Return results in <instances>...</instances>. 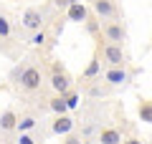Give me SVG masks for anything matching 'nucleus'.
<instances>
[{"label": "nucleus", "instance_id": "obj_2", "mask_svg": "<svg viewBox=\"0 0 152 144\" xmlns=\"http://www.w3.org/2000/svg\"><path fill=\"white\" fill-rule=\"evenodd\" d=\"M81 91H84V96H86V99L99 101V99H107V96L112 94L114 86L109 84L107 79L96 76V79H84V81H81Z\"/></svg>", "mask_w": 152, "mask_h": 144}, {"label": "nucleus", "instance_id": "obj_17", "mask_svg": "<svg viewBox=\"0 0 152 144\" xmlns=\"http://www.w3.org/2000/svg\"><path fill=\"white\" fill-rule=\"evenodd\" d=\"M48 109L53 114H66V111H69V101H66V96H61V94L51 96V99H48Z\"/></svg>", "mask_w": 152, "mask_h": 144}, {"label": "nucleus", "instance_id": "obj_14", "mask_svg": "<svg viewBox=\"0 0 152 144\" xmlns=\"http://www.w3.org/2000/svg\"><path fill=\"white\" fill-rule=\"evenodd\" d=\"M84 28L91 38H102V28H104V20L96 15V13H89V18L84 20Z\"/></svg>", "mask_w": 152, "mask_h": 144}, {"label": "nucleus", "instance_id": "obj_25", "mask_svg": "<svg viewBox=\"0 0 152 144\" xmlns=\"http://www.w3.org/2000/svg\"><path fill=\"white\" fill-rule=\"evenodd\" d=\"M74 3H84V0H71V5H74Z\"/></svg>", "mask_w": 152, "mask_h": 144}, {"label": "nucleus", "instance_id": "obj_24", "mask_svg": "<svg viewBox=\"0 0 152 144\" xmlns=\"http://www.w3.org/2000/svg\"><path fill=\"white\" fill-rule=\"evenodd\" d=\"M84 144H94V142H91V139H84Z\"/></svg>", "mask_w": 152, "mask_h": 144}, {"label": "nucleus", "instance_id": "obj_15", "mask_svg": "<svg viewBox=\"0 0 152 144\" xmlns=\"http://www.w3.org/2000/svg\"><path fill=\"white\" fill-rule=\"evenodd\" d=\"M96 76H102V56L94 53L91 61H89V66L84 68V73H81V81L84 79H96Z\"/></svg>", "mask_w": 152, "mask_h": 144}, {"label": "nucleus", "instance_id": "obj_7", "mask_svg": "<svg viewBox=\"0 0 152 144\" xmlns=\"http://www.w3.org/2000/svg\"><path fill=\"white\" fill-rule=\"evenodd\" d=\"M91 10L102 20H119V8L114 5V0H91Z\"/></svg>", "mask_w": 152, "mask_h": 144}, {"label": "nucleus", "instance_id": "obj_1", "mask_svg": "<svg viewBox=\"0 0 152 144\" xmlns=\"http://www.w3.org/2000/svg\"><path fill=\"white\" fill-rule=\"evenodd\" d=\"M96 53L102 56V63L107 66V68L127 66V53H124V48H122V43H112V41H107V38H104V41L99 38Z\"/></svg>", "mask_w": 152, "mask_h": 144}, {"label": "nucleus", "instance_id": "obj_23", "mask_svg": "<svg viewBox=\"0 0 152 144\" xmlns=\"http://www.w3.org/2000/svg\"><path fill=\"white\" fill-rule=\"evenodd\" d=\"M51 3H53V8H58V10H61V8H69V5H71V0H51Z\"/></svg>", "mask_w": 152, "mask_h": 144}, {"label": "nucleus", "instance_id": "obj_4", "mask_svg": "<svg viewBox=\"0 0 152 144\" xmlns=\"http://www.w3.org/2000/svg\"><path fill=\"white\" fill-rule=\"evenodd\" d=\"M43 71L38 68L36 63L33 66H26L23 68V76H20V89L26 91V94H38V91L43 89Z\"/></svg>", "mask_w": 152, "mask_h": 144}, {"label": "nucleus", "instance_id": "obj_10", "mask_svg": "<svg viewBox=\"0 0 152 144\" xmlns=\"http://www.w3.org/2000/svg\"><path fill=\"white\" fill-rule=\"evenodd\" d=\"M96 144H124V137L117 127H102L96 134Z\"/></svg>", "mask_w": 152, "mask_h": 144}, {"label": "nucleus", "instance_id": "obj_3", "mask_svg": "<svg viewBox=\"0 0 152 144\" xmlns=\"http://www.w3.org/2000/svg\"><path fill=\"white\" fill-rule=\"evenodd\" d=\"M48 86H51V91H53V94H61V96H66L71 89H74V84H71V76L66 73V68H64L61 63H53V66H51Z\"/></svg>", "mask_w": 152, "mask_h": 144}, {"label": "nucleus", "instance_id": "obj_8", "mask_svg": "<svg viewBox=\"0 0 152 144\" xmlns=\"http://www.w3.org/2000/svg\"><path fill=\"white\" fill-rule=\"evenodd\" d=\"M76 129V119H71L69 114H56V119L51 121V134L56 137H66Z\"/></svg>", "mask_w": 152, "mask_h": 144}, {"label": "nucleus", "instance_id": "obj_9", "mask_svg": "<svg viewBox=\"0 0 152 144\" xmlns=\"http://www.w3.org/2000/svg\"><path fill=\"white\" fill-rule=\"evenodd\" d=\"M104 79L117 89V86H127V84H129V81H132V73L124 68V66H114V68H107V71H104Z\"/></svg>", "mask_w": 152, "mask_h": 144}, {"label": "nucleus", "instance_id": "obj_6", "mask_svg": "<svg viewBox=\"0 0 152 144\" xmlns=\"http://www.w3.org/2000/svg\"><path fill=\"white\" fill-rule=\"evenodd\" d=\"M102 36L112 43H122L124 46L127 41V28L122 20H104V28H102Z\"/></svg>", "mask_w": 152, "mask_h": 144}, {"label": "nucleus", "instance_id": "obj_12", "mask_svg": "<svg viewBox=\"0 0 152 144\" xmlns=\"http://www.w3.org/2000/svg\"><path fill=\"white\" fill-rule=\"evenodd\" d=\"M89 18V8L84 5V3H74V5L66 8V20L71 23H84Z\"/></svg>", "mask_w": 152, "mask_h": 144}, {"label": "nucleus", "instance_id": "obj_19", "mask_svg": "<svg viewBox=\"0 0 152 144\" xmlns=\"http://www.w3.org/2000/svg\"><path fill=\"white\" fill-rule=\"evenodd\" d=\"M15 144H38V139H36V137H31L28 132H20V137L15 139Z\"/></svg>", "mask_w": 152, "mask_h": 144}, {"label": "nucleus", "instance_id": "obj_13", "mask_svg": "<svg viewBox=\"0 0 152 144\" xmlns=\"http://www.w3.org/2000/svg\"><path fill=\"white\" fill-rule=\"evenodd\" d=\"M41 121H43V119L38 116L36 111H23L20 116H18V132H31V129H36Z\"/></svg>", "mask_w": 152, "mask_h": 144}, {"label": "nucleus", "instance_id": "obj_5", "mask_svg": "<svg viewBox=\"0 0 152 144\" xmlns=\"http://www.w3.org/2000/svg\"><path fill=\"white\" fill-rule=\"evenodd\" d=\"M20 28L28 33H36L41 28H46V13L41 8H26V13L20 18Z\"/></svg>", "mask_w": 152, "mask_h": 144}, {"label": "nucleus", "instance_id": "obj_11", "mask_svg": "<svg viewBox=\"0 0 152 144\" xmlns=\"http://www.w3.org/2000/svg\"><path fill=\"white\" fill-rule=\"evenodd\" d=\"M10 132H18V114L8 109L0 114V134H10Z\"/></svg>", "mask_w": 152, "mask_h": 144}, {"label": "nucleus", "instance_id": "obj_20", "mask_svg": "<svg viewBox=\"0 0 152 144\" xmlns=\"http://www.w3.org/2000/svg\"><path fill=\"white\" fill-rule=\"evenodd\" d=\"M66 101H69V109H76V106H79V94L71 89L69 94H66Z\"/></svg>", "mask_w": 152, "mask_h": 144}, {"label": "nucleus", "instance_id": "obj_18", "mask_svg": "<svg viewBox=\"0 0 152 144\" xmlns=\"http://www.w3.org/2000/svg\"><path fill=\"white\" fill-rule=\"evenodd\" d=\"M61 144H84V137L76 134V132H71V134H66V137L61 139Z\"/></svg>", "mask_w": 152, "mask_h": 144}, {"label": "nucleus", "instance_id": "obj_22", "mask_svg": "<svg viewBox=\"0 0 152 144\" xmlns=\"http://www.w3.org/2000/svg\"><path fill=\"white\" fill-rule=\"evenodd\" d=\"M124 144H145V142H142V139L137 137V134H129V137L124 139Z\"/></svg>", "mask_w": 152, "mask_h": 144}, {"label": "nucleus", "instance_id": "obj_21", "mask_svg": "<svg viewBox=\"0 0 152 144\" xmlns=\"http://www.w3.org/2000/svg\"><path fill=\"white\" fill-rule=\"evenodd\" d=\"M0 36H10V25H8V20H5V18H0Z\"/></svg>", "mask_w": 152, "mask_h": 144}, {"label": "nucleus", "instance_id": "obj_16", "mask_svg": "<svg viewBox=\"0 0 152 144\" xmlns=\"http://www.w3.org/2000/svg\"><path fill=\"white\" fill-rule=\"evenodd\" d=\"M137 116H140V121L152 124V101L150 99H140V104H137Z\"/></svg>", "mask_w": 152, "mask_h": 144}]
</instances>
